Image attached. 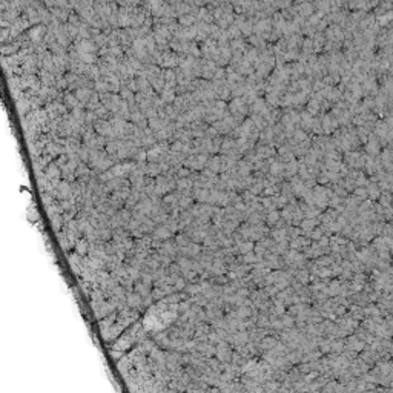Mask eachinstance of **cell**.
Instances as JSON below:
<instances>
[{"mask_svg":"<svg viewBox=\"0 0 393 393\" xmlns=\"http://www.w3.org/2000/svg\"><path fill=\"white\" fill-rule=\"evenodd\" d=\"M171 234H172V230H171L166 224H163V226H160V227H155V229H154V237H155V238H160V240H168V238L171 237Z\"/></svg>","mask_w":393,"mask_h":393,"instance_id":"1","label":"cell"},{"mask_svg":"<svg viewBox=\"0 0 393 393\" xmlns=\"http://www.w3.org/2000/svg\"><path fill=\"white\" fill-rule=\"evenodd\" d=\"M126 301H128V304L131 307H140L141 306V295L138 293V292H135V293H129Z\"/></svg>","mask_w":393,"mask_h":393,"instance_id":"2","label":"cell"},{"mask_svg":"<svg viewBox=\"0 0 393 393\" xmlns=\"http://www.w3.org/2000/svg\"><path fill=\"white\" fill-rule=\"evenodd\" d=\"M75 249H77V253L79 255H85L86 252H88V243L85 241V240H79L77 241V244H75Z\"/></svg>","mask_w":393,"mask_h":393,"instance_id":"3","label":"cell"},{"mask_svg":"<svg viewBox=\"0 0 393 393\" xmlns=\"http://www.w3.org/2000/svg\"><path fill=\"white\" fill-rule=\"evenodd\" d=\"M135 292H138L141 296H147L149 295V286H146L145 283H138L135 286Z\"/></svg>","mask_w":393,"mask_h":393,"instance_id":"4","label":"cell"},{"mask_svg":"<svg viewBox=\"0 0 393 393\" xmlns=\"http://www.w3.org/2000/svg\"><path fill=\"white\" fill-rule=\"evenodd\" d=\"M206 196H207V192H206V190H196V189H195V194H194V198H195V200L204 201Z\"/></svg>","mask_w":393,"mask_h":393,"instance_id":"5","label":"cell"},{"mask_svg":"<svg viewBox=\"0 0 393 393\" xmlns=\"http://www.w3.org/2000/svg\"><path fill=\"white\" fill-rule=\"evenodd\" d=\"M189 187H190V181L189 180H180L178 181V189L180 190H184V192H186Z\"/></svg>","mask_w":393,"mask_h":393,"instance_id":"6","label":"cell"},{"mask_svg":"<svg viewBox=\"0 0 393 393\" xmlns=\"http://www.w3.org/2000/svg\"><path fill=\"white\" fill-rule=\"evenodd\" d=\"M190 206V198L189 196H181L180 198V207H184V209H186V207H189Z\"/></svg>","mask_w":393,"mask_h":393,"instance_id":"7","label":"cell"},{"mask_svg":"<svg viewBox=\"0 0 393 393\" xmlns=\"http://www.w3.org/2000/svg\"><path fill=\"white\" fill-rule=\"evenodd\" d=\"M177 200H178V198H177L175 195H168V196L164 198V203H166V204H175Z\"/></svg>","mask_w":393,"mask_h":393,"instance_id":"8","label":"cell"},{"mask_svg":"<svg viewBox=\"0 0 393 393\" xmlns=\"http://www.w3.org/2000/svg\"><path fill=\"white\" fill-rule=\"evenodd\" d=\"M48 177H54V178H57V177H58V169L54 168V166H51V168L48 169Z\"/></svg>","mask_w":393,"mask_h":393,"instance_id":"9","label":"cell"},{"mask_svg":"<svg viewBox=\"0 0 393 393\" xmlns=\"http://www.w3.org/2000/svg\"><path fill=\"white\" fill-rule=\"evenodd\" d=\"M174 287L178 289V290H180V289H184V279L177 277V278H175V286H174Z\"/></svg>","mask_w":393,"mask_h":393,"instance_id":"10","label":"cell"},{"mask_svg":"<svg viewBox=\"0 0 393 393\" xmlns=\"http://www.w3.org/2000/svg\"><path fill=\"white\" fill-rule=\"evenodd\" d=\"M186 290L190 292V293H196V292H198L200 289H198V286H196V284H194V286H189V287H186Z\"/></svg>","mask_w":393,"mask_h":393,"instance_id":"11","label":"cell"},{"mask_svg":"<svg viewBox=\"0 0 393 393\" xmlns=\"http://www.w3.org/2000/svg\"><path fill=\"white\" fill-rule=\"evenodd\" d=\"M147 172H149L151 175H155V174H158V172H160V168H157V166H151V168L147 169Z\"/></svg>","mask_w":393,"mask_h":393,"instance_id":"12","label":"cell"},{"mask_svg":"<svg viewBox=\"0 0 393 393\" xmlns=\"http://www.w3.org/2000/svg\"><path fill=\"white\" fill-rule=\"evenodd\" d=\"M69 260H71V263H72V264H79L80 263V257H79V255H71Z\"/></svg>","mask_w":393,"mask_h":393,"instance_id":"13","label":"cell"},{"mask_svg":"<svg viewBox=\"0 0 393 393\" xmlns=\"http://www.w3.org/2000/svg\"><path fill=\"white\" fill-rule=\"evenodd\" d=\"M86 172H88V171H86L85 168H79V171H77V175H85Z\"/></svg>","mask_w":393,"mask_h":393,"instance_id":"14","label":"cell"}]
</instances>
